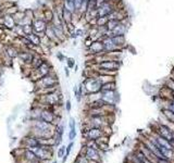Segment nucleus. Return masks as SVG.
Segmentation results:
<instances>
[{
	"instance_id": "nucleus-1",
	"label": "nucleus",
	"mask_w": 174,
	"mask_h": 163,
	"mask_svg": "<svg viewBox=\"0 0 174 163\" xmlns=\"http://www.w3.org/2000/svg\"><path fill=\"white\" fill-rule=\"evenodd\" d=\"M59 84V76L56 73L55 70H52L50 73H48L47 75L43 76L38 80H36L35 82V87L39 92V94H46V92H50L58 89Z\"/></svg>"
},
{
	"instance_id": "nucleus-2",
	"label": "nucleus",
	"mask_w": 174,
	"mask_h": 163,
	"mask_svg": "<svg viewBox=\"0 0 174 163\" xmlns=\"http://www.w3.org/2000/svg\"><path fill=\"white\" fill-rule=\"evenodd\" d=\"M31 122V132L32 135L38 138H51L55 135V125L47 123L43 120H34Z\"/></svg>"
},
{
	"instance_id": "nucleus-3",
	"label": "nucleus",
	"mask_w": 174,
	"mask_h": 163,
	"mask_svg": "<svg viewBox=\"0 0 174 163\" xmlns=\"http://www.w3.org/2000/svg\"><path fill=\"white\" fill-rule=\"evenodd\" d=\"M62 101H63V97L60 92V89L53 90L50 92H46V94H40L38 97V104L41 107H57L62 106Z\"/></svg>"
},
{
	"instance_id": "nucleus-4",
	"label": "nucleus",
	"mask_w": 174,
	"mask_h": 163,
	"mask_svg": "<svg viewBox=\"0 0 174 163\" xmlns=\"http://www.w3.org/2000/svg\"><path fill=\"white\" fill-rule=\"evenodd\" d=\"M32 151L36 154L37 159L40 161L41 163L46 162V161H50L53 157V151H55V147L53 146H37V147L32 148Z\"/></svg>"
},
{
	"instance_id": "nucleus-5",
	"label": "nucleus",
	"mask_w": 174,
	"mask_h": 163,
	"mask_svg": "<svg viewBox=\"0 0 174 163\" xmlns=\"http://www.w3.org/2000/svg\"><path fill=\"white\" fill-rule=\"evenodd\" d=\"M84 85V90H85V97L87 95L92 94H98L101 90V85L102 84L99 82V79L95 76H90V77H86L82 82Z\"/></svg>"
},
{
	"instance_id": "nucleus-6",
	"label": "nucleus",
	"mask_w": 174,
	"mask_h": 163,
	"mask_svg": "<svg viewBox=\"0 0 174 163\" xmlns=\"http://www.w3.org/2000/svg\"><path fill=\"white\" fill-rule=\"evenodd\" d=\"M52 70H53V67H52V64H51V62L48 61L47 59H45L44 60V62L41 63L37 69L31 71V78H33V80H34V83H35V82L38 80L39 78H41L43 76L50 73Z\"/></svg>"
},
{
	"instance_id": "nucleus-7",
	"label": "nucleus",
	"mask_w": 174,
	"mask_h": 163,
	"mask_svg": "<svg viewBox=\"0 0 174 163\" xmlns=\"http://www.w3.org/2000/svg\"><path fill=\"white\" fill-rule=\"evenodd\" d=\"M121 67L120 60L107 59L105 61H101L99 63H96L95 70L96 71H110V72H118Z\"/></svg>"
},
{
	"instance_id": "nucleus-8",
	"label": "nucleus",
	"mask_w": 174,
	"mask_h": 163,
	"mask_svg": "<svg viewBox=\"0 0 174 163\" xmlns=\"http://www.w3.org/2000/svg\"><path fill=\"white\" fill-rule=\"evenodd\" d=\"M83 137L86 140H95L101 138L103 136V131L101 128H97V127H85L82 131Z\"/></svg>"
},
{
	"instance_id": "nucleus-9",
	"label": "nucleus",
	"mask_w": 174,
	"mask_h": 163,
	"mask_svg": "<svg viewBox=\"0 0 174 163\" xmlns=\"http://www.w3.org/2000/svg\"><path fill=\"white\" fill-rule=\"evenodd\" d=\"M34 51L31 50L27 48H21L20 52H19L18 59L21 61V63H23L24 67H31V63H32L33 57H34Z\"/></svg>"
},
{
	"instance_id": "nucleus-10",
	"label": "nucleus",
	"mask_w": 174,
	"mask_h": 163,
	"mask_svg": "<svg viewBox=\"0 0 174 163\" xmlns=\"http://www.w3.org/2000/svg\"><path fill=\"white\" fill-rule=\"evenodd\" d=\"M128 26L126 24V18H124L123 21H121L112 31H108L107 35L106 36L108 37H113V36H125V34L127 33Z\"/></svg>"
},
{
	"instance_id": "nucleus-11",
	"label": "nucleus",
	"mask_w": 174,
	"mask_h": 163,
	"mask_svg": "<svg viewBox=\"0 0 174 163\" xmlns=\"http://www.w3.org/2000/svg\"><path fill=\"white\" fill-rule=\"evenodd\" d=\"M20 46L16 44H3L2 47V51L6 53L9 59L14 60V59H18V55L19 52H20Z\"/></svg>"
},
{
	"instance_id": "nucleus-12",
	"label": "nucleus",
	"mask_w": 174,
	"mask_h": 163,
	"mask_svg": "<svg viewBox=\"0 0 174 163\" xmlns=\"http://www.w3.org/2000/svg\"><path fill=\"white\" fill-rule=\"evenodd\" d=\"M87 53L93 55H99L101 53L105 52V48H103V44L101 42V39H95L89 46L86 48Z\"/></svg>"
},
{
	"instance_id": "nucleus-13",
	"label": "nucleus",
	"mask_w": 174,
	"mask_h": 163,
	"mask_svg": "<svg viewBox=\"0 0 174 163\" xmlns=\"http://www.w3.org/2000/svg\"><path fill=\"white\" fill-rule=\"evenodd\" d=\"M21 145H22V148H24V149H32V148L39 146L40 144H39L38 137H36V136L28 133L27 135L22 139Z\"/></svg>"
},
{
	"instance_id": "nucleus-14",
	"label": "nucleus",
	"mask_w": 174,
	"mask_h": 163,
	"mask_svg": "<svg viewBox=\"0 0 174 163\" xmlns=\"http://www.w3.org/2000/svg\"><path fill=\"white\" fill-rule=\"evenodd\" d=\"M48 25L44 18H34L32 21V27H33V32L36 33L37 35H39L40 37L44 36V33L46 31V27Z\"/></svg>"
},
{
	"instance_id": "nucleus-15",
	"label": "nucleus",
	"mask_w": 174,
	"mask_h": 163,
	"mask_svg": "<svg viewBox=\"0 0 174 163\" xmlns=\"http://www.w3.org/2000/svg\"><path fill=\"white\" fill-rule=\"evenodd\" d=\"M117 9L115 3L112 1H107L105 5H102L100 8L97 9V16H108L110 13H112Z\"/></svg>"
},
{
	"instance_id": "nucleus-16",
	"label": "nucleus",
	"mask_w": 174,
	"mask_h": 163,
	"mask_svg": "<svg viewBox=\"0 0 174 163\" xmlns=\"http://www.w3.org/2000/svg\"><path fill=\"white\" fill-rule=\"evenodd\" d=\"M99 97H100L107 104H112V106H114V104H117L118 97H117V94H115V90L100 92H99Z\"/></svg>"
},
{
	"instance_id": "nucleus-17",
	"label": "nucleus",
	"mask_w": 174,
	"mask_h": 163,
	"mask_svg": "<svg viewBox=\"0 0 174 163\" xmlns=\"http://www.w3.org/2000/svg\"><path fill=\"white\" fill-rule=\"evenodd\" d=\"M44 35H45V37L48 39V40L51 43V44H52L53 47H55V46H59V45L61 44V43L59 42V39L56 37L55 32H53V30H52V27H51L50 24H48V25H47L46 31H45Z\"/></svg>"
},
{
	"instance_id": "nucleus-18",
	"label": "nucleus",
	"mask_w": 174,
	"mask_h": 163,
	"mask_svg": "<svg viewBox=\"0 0 174 163\" xmlns=\"http://www.w3.org/2000/svg\"><path fill=\"white\" fill-rule=\"evenodd\" d=\"M86 146V145H85ZM84 156L86 157L87 159L89 161H96V162H98L99 161V158H100V154H99V151L97 148H94V147H87L86 146V150H85V153Z\"/></svg>"
},
{
	"instance_id": "nucleus-19",
	"label": "nucleus",
	"mask_w": 174,
	"mask_h": 163,
	"mask_svg": "<svg viewBox=\"0 0 174 163\" xmlns=\"http://www.w3.org/2000/svg\"><path fill=\"white\" fill-rule=\"evenodd\" d=\"M111 38H112V42H113V44L115 45V47H117L118 49H120V50H122V49L126 46L125 36H113V37H111Z\"/></svg>"
},
{
	"instance_id": "nucleus-20",
	"label": "nucleus",
	"mask_w": 174,
	"mask_h": 163,
	"mask_svg": "<svg viewBox=\"0 0 174 163\" xmlns=\"http://www.w3.org/2000/svg\"><path fill=\"white\" fill-rule=\"evenodd\" d=\"M28 39L31 40V43H32V45L34 47H40L41 45V37L39 36V35H37L36 33H31L30 35H27Z\"/></svg>"
},
{
	"instance_id": "nucleus-21",
	"label": "nucleus",
	"mask_w": 174,
	"mask_h": 163,
	"mask_svg": "<svg viewBox=\"0 0 174 163\" xmlns=\"http://www.w3.org/2000/svg\"><path fill=\"white\" fill-rule=\"evenodd\" d=\"M160 133H161V135H162V137L164 138V139L171 140L172 138H173V134H172L171 131H170L167 126H164V125H161L160 126Z\"/></svg>"
},
{
	"instance_id": "nucleus-22",
	"label": "nucleus",
	"mask_w": 174,
	"mask_h": 163,
	"mask_svg": "<svg viewBox=\"0 0 174 163\" xmlns=\"http://www.w3.org/2000/svg\"><path fill=\"white\" fill-rule=\"evenodd\" d=\"M115 89H117V85H115V80H113V82L102 84L100 92H107V90H115Z\"/></svg>"
},
{
	"instance_id": "nucleus-23",
	"label": "nucleus",
	"mask_w": 174,
	"mask_h": 163,
	"mask_svg": "<svg viewBox=\"0 0 174 163\" xmlns=\"http://www.w3.org/2000/svg\"><path fill=\"white\" fill-rule=\"evenodd\" d=\"M108 22L107 16H97L96 18V26L97 27H100V26H106Z\"/></svg>"
},
{
	"instance_id": "nucleus-24",
	"label": "nucleus",
	"mask_w": 174,
	"mask_h": 163,
	"mask_svg": "<svg viewBox=\"0 0 174 163\" xmlns=\"http://www.w3.org/2000/svg\"><path fill=\"white\" fill-rule=\"evenodd\" d=\"M120 22L121 21H118V20H108L107 24H106V27H107V30L110 32V31H112L113 28H114L115 26L120 23Z\"/></svg>"
},
{
	"instance_id": "nucleus-25",
	"label": "nucleus",
	"mask_w": 174,
	"mask_h": 163,
	"mask_svg": "<svg viewBox=\"0 0 174 163\" xmlns=\"http://www.w3.org/2000/svg\"><path fill=\"white\" fill-rule=\"evenodd\" d=\"M22 26V30H23V34L24 35H30L31 33H33V27H32V23H26V24H23Z\"/></svg>"
},
{
	"instance_id": "nucleus-26",
	"label": "nucleus",
	"mask_w": 174,
	"mask_h": 163,
	"mask_svg": "<svg viewBox=\"0 0 174 163\" xmlns=\"http://www.w3.org/2000/svg\"><path fill=\"white\" fill-rule=\"evenodd\" d=\"M65 62H67V65H65V67H68L70 70H73V67H75V64H76V60L72 57H67Z\"/></svg>"
},
{
	"instance_id": "nucleus-27",
	"label": "nucleus",
	"mask_w": 174,
	"mask_h": 163,
	"mask_svg": "<svg viewBox=\"0 0 174 163\" xmlns=\"http://www.w3.org/2000/svg\"><path fill=\"white\" fill-rule=\"evenodd\" d=\"M73 163H89V160L84 156V154H77Z\"/></svg>"
},
{
	"instance_id": "nucleus-28",
	"label": "nucleus",
	"mask_w": 174,
	"mask_h": 163,
	"mask_svg": "<svg viewBox=\"0 0 174 163\" xmlns=\"http://www.w3.org/2000/svg\"><path fill=\"white\" fill-rule=\"evenodd\" d=\"M65 148H67V146H64V145H60L59 147H58V150H57V158L58 159H61L62 157L65 154Z\"/></svg>"
},
{
	"instance_id": "nucleus-29",
	"label": "nucleus",
	"mask_w": 174,
	"mask_h": 163,
	"mask_svg": "<svg viewBox=\"0 0 174 163\" xmlns=\"http://www.w3.org/2000/svg\"><path fill=\"white\" fill-rule=\"evenodd\" d=\"M158 144H159V145H160V146H162V147L168 148V149H171V148H172V146L170 145L169 142H168L167 140H165L163 137L159 138V139H158Z\"/></svg>"
},
{
	"instance_id": "nucleus-30",
	"label": "nucleus",
	"mask_w": 174,
	"mask_h": 163,
	"mask_svg": "<svg viewBox=\"0 0 174 163\" xmlns=\"http://www.w3.org/2000/svg\"><path fill=\"white\" fill-rule=\"evenodd\" d=\"M56 57H57L58 61H60L61 63H63L64 61H65V59H67V55H64L63 52H61V51H58V52L56 53Z\"/></svg>"
},
{
	"instance_id": "nucleus-31",
	"label": "nucleus",
	"mask_w": 174,
	"mask_h": 163,
	"mask_svg": "<svg viewBox=\"0 0 174 163\" xmlns=\"http://www.w3.org/2000/svg\"><path fill=\"white\" fill-rule=\"evenodd\" d=\"M76 135H77V133H76V128L75 129H70L69 135H68L70 141H74V139L76 138Z\"/></svg>"
},
{
	"instance_id": "nucleus-32",
	"label": "nucleus",
	"mask_w": 174,
	"mask_h": 163,
	"mask_svg": "<svg viewBox=\"0 0 174 163\" xmlns=\"http://www.w3.org/2000/svg\"><path fill=\"white\" fill-rule=\"evenodd\" d=\"M64 108H65V111H67L68 113L71 112V109H72V102H71V99L68 98L67 101L64 102Z\"/></svg>"
},
{
	"instance_id": "nucleus-33",
	"label": "nucleus",
	"mask_w": 174,
	"mask_h": 163,
	"mask_svg": "<svg viewBox=\"0 0 174 163\" xmlns=\"http://www.w3.org/2000/svg\"><path fill=\"white\" fill-rule=\"evenodd\" d=\"M73 147H74V142L70 141V144L67 146V148H65V154H64V156L69 157L70 153H71V151H72V149H73Z\"/></svg>"
},
{
	"instance_id": "nucleus-34",
	"label": "nucleus",
	"mask_w": 174,
	"mask_h": 163,
	"mask_svg": "<svg viewBox=\"0 0 174 163\" xmlns=\"http://www.w3.org/2000/svg\"><path fill=\"white\" fill-rule=\"evenodd\" d=\"M69 128L70 129H75L76 128V121L74 117H70L69 119Z\"/></svg>"
},
{
	"instance_id": "nucleus-35",
	"label": "nucleus",
	"mask_w": 174,
	"mask_h": 163,
	"mask_svg": "<svg viewBox=\"0 0 174 163\" xmlns=\"http://www.w3.org/2000/svg\"><path fill=\"white\" fill-rule=\"evenodd\" d=\"M164 114H165V116H167L168 119L170 120V121L174 122V112H172L171 110H165L164 111Z\"/></svg>"
},
{
	"instance_id": "nucleus-36",
	"label": "nucleus",
	"mask_w": 174,
	"mask_h": 163,
	"mask_svg": "<svg viewBox=\"0 0 174 163\" xmlns=\"http://www.w3.org/2000/svg\"><path fill=\"white\" fill-rule=\"evenodd\" d=\"M167 87L171 90H174V79L173 78H170L167 82Z\"/></svg>"
},
{
	"instance_id": "nucleus-37",
	"label": "nucleus",
	"mask_w": 174,
	"mask_h": 163,
	"mask_svg": "<svg viewBox=\"0 0 174 163\" xmlns=\"http://www.w3.org/2000/svg\"><path fill=\"white\" fill-rule=\"evenodd\" d=\"M64 75H65L67 78H69L71 76V72H70V69L68 67H64Z\"/></svg>"
},
{
	"instance_id": "nucleus-38",
	"label": "nucleus",
	"mask_w": 174,
	"mask_h": 163,
	"mask_svg": "<svg viewBox=\"0 0 174 163\" xmlns=\"http://www.w3.org/2000/svg\"><path fill=\"white\" fill-rule=\"evenodd\" d=\"M6 0H0V10H3L5 11V9H6Z\"/></svg>"
},
{
	"instance_id": "nucleus-39",
	"label": "nucleus",
	"mask_w": 174,
	"mask_h": 163,
	"mask_svg": "<svg viewBox=\"0 0 174 163\" xmlns=\"http://www.w3.org/2000/svg\"><path fill=\"white\" fill-rule=\"evenodd\" d=\"M133 163H144L143 161H140L139 159L137 158V157H133Z\"/></svg>"
},
{
	"instance_id": "nucleus-40",
	"label": "nucleus",
	"mask_w": 174,
	"mask_h": 163,
	"mask_svg": "<svg viewBox=\"0 0 174 163\" xmlns=\"http://www.w3.org/2000/svg\"><path fill=\"white\" fill-rule=\"evenodd\" d=\"M72 46H74V47L77 46V39H73V44H72Z\"/></svg>"
},
{
	"instance_id": "nucleus-41",
	"label": "nucleus",
	"mask_w": 174,
	"mask_h": 163,
	"mask_svg": "<svg viewBox=\"0 0 174 163\" xmlns=\"http://www.w3.org/2000/svg\"><path fill=\"white\" fill-rule=\"evenodd\" d=\"M73 71L75 72V73H76V72L78 71V65H77V64H75V67H73Z\"/></svg>"
},
{
	"instance_id": "nucleus-42",
	"label": "nucleus",
	"mask_w": 174,
	"mask_h": 163,
	"mask_svg": "<svg viewBox=\"0 0 174 163\" xmlns=\"http://www.w3.org/2000/svg\"><path fill=\"white\" fill-rule=\"evenodd\" d=\"M3 14H5V11H3V10H0V18H2Z\"/></svg>"
},
{
	"instance_id": "nucleus-43",
	"label": "nucleus",
	"mask_w": 174,
	"mask_h": 163,
	"mask_svg": "<svg viewBox=\"0 0 174 163\" xmlns=\"http://www.w3.org/2000/svg\"><path fill=\"white\" fill-rule=\"evenodd\" d=\"M159 163H168V162H164L162 159H159Z\"/></svg>"
},
{
	"instance_id": "nucleus-44",
	"label": "nucleus",
	"mask_w": 174,
	"mask_h": 163,
	"mask_svg": "<svg viewBox=\"0 0 174 163\" xmlns=\"http://www.w3.org/2000/svg\"><path fill=\"white\" fill-rule=\"evenodd\" d=\"M109 1H112V2H114V3H115V2H117V1H118V0H109Z\"/></svg>"
},
{
	"instance_id": "nucleus-45",
	"label": "nucleus",
	"mask_w": 174,
	"mask_h": 163,
	"mask_svg": "<svg viewBox=\"0 0 174 163\" xmlns=\"http://www.w3.org/2000/svg\"><path fill=\"white\" fill-rule=\"evenodd\" d=\"M51 163H58V161H57V160H53V161H52V162H51Z\"/></svg>"
},
{
	"instance_id": "nucleus-46",
	"label": "nucleus",
	"mask_w": 174,
	"mask_h": 163,
	"mask_svg": "<svg viewBox=\"0 0 174 163\" xmlns=\"http://www.w3.org/2000/svg\"><path fill=\"white\" fill-rule=\"evenodd\" d=\"M43 163H50V162H49V161H46V162H43Z\"/></svg>"
},
{
	"instance_id": "nucleus-47",
	"label": "nucleus",
	"mask_w": 174,
	"mask_h": 163,
	"mask_svg": "<svg viewBox=\"0 0 174 163\" xmlns=\"http://www.w3.org/2000/svg\"><path fill=\"white\" fill-rule=\"evenodd\" d=\"M16 163H20V162H16Z\"/></svg>"
}]
</instances>
